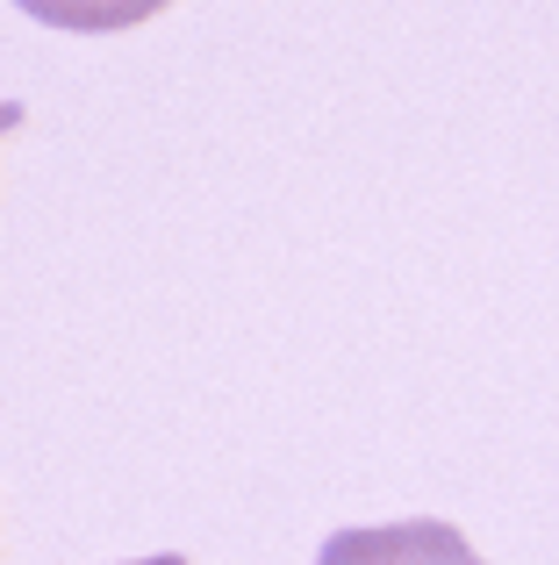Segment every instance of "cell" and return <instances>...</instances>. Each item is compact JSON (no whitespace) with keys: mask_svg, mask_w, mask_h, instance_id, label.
<instances>
[{"mask_svg":"<svg viewBox=\"0 0 559 565\" xmlns=\"http://www.w3.org/2000/svg\"><path fill=\"white\" fill-rule=\"evenodd\" d=\"M137 565H187L180 552H158V558H137Z\"/></svg>","mask_w":559,"mask_h":565,"instance_id":"cell-4","label":"cell"},{"mask_svg":"<svg viewBox=\"0 0 559 565\" xmlns=\"http://www.w3.org/2000/svg\"><path fill=\"white\" fill-rule=\"evenodd\" d=\"M316 565H481V558L452 523L416 515V523H380V530H337L316 552Z\"/></svg>","mask_w":559,"mask_h":565,"instance_id":"cell-1","label":"cell"},{"mask_svg":"<svg viewBox=\"0 0 559 565\" xmlns=\"http://www.w3.org/2000/svg\"><path fill=\"white\" fill-rule=\"evenodd\" d=\"M22 14H36V22L51 29H80V36H115V29H137L151 22L158 8H172V0H14Z\"/></svg>","mask_w":559,"mask_h":565,"instance_id":"cell-2","label":"cell"},{"mask_svg":"<svg viewBox=\"0 0 559 565\" xmlns=\"http://www.w3.org/2000/svg\"><path fill=\"white\" fill-rule=\"evenodd\" d=\"M8 129H22V100H0V137Z\"/></svg>","mask_w":559,"mask_h":565,"instance_id":"cell-3","label":"cell"}]
</instances>
